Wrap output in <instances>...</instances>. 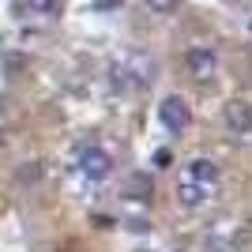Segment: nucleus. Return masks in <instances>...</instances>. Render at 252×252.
Wrapping results in <instances>:
<instances>
[{
	"instance_id": "8",
	"label": "nucleus",
	"mask_w": 252,
	"mask_h": 252,
	"mask_svg": "<svg viewBox=\"0 0 252 252\" xmlns=\"http://www.w3.org/2000/svg\"><path fill=\"white\" fill-rule=\"evenodd\" d=\"M27 8H31V11H38V15H57L61 0H27Z\"/></svg>"
},
{
	"instance_id": "1",
	"label": "nucleus",
	"mask_w": 252,
	"mask_h": 252,
	"mask_svg": "<svg viewBox=\"0 0 252 252\" xmlns=\"http://www.w3.org/2000/svg\"><path fill=\"white\" fill-rule=\"evenodd\" d=\"M151 79H155V61H151L147 53H128L125 61L113 68V87L121 94H136Z\"/></svg>"
},
{
	"instance_id": "7",
	"label": "nucleus",
	"mask_w": 252,
	"mask_h": 252,
	"mask_svg": "<svg viewBox=\"0 0 252 252\" xmlns=\"http://www.w3.org/2000/svg\"><path fill=\"white\" fill-rule=\"evenodd\" d=\"M207 196H211L207 189H196V185H189V181H185V185H177V200L185 203V207H200Z\"/></svg>"
},
{
	"instance_id": "4",
	"label": "nucleus",
	"mask_w": 252,
	"mask_h": 252,
	"mask_svg": "<svg viewBox=\"0 0 252 252\" xmlns=\"http://www.w3.org/2000/svg\"><path fill=\"white\" fill-rule=\"evenodd\" d=\"M185 64H189V72L196 79H211V75L219 72V53L211 49V45H192L185 53Z\"/></svg>"
},
{
	"instance_id": "9",
	"label": "nucleus",
	"mask_w": 252,
	"mask_h": 252,
	"mask_svg": "<svg viewBox=\"0 0 252 252\" xmlns=\"http://www.w3.org/2000/svg\"><path fill=\"white\" fill-rule=\"evenodd\" d=\"M177 4H181V0H147V8H151V11H158V15H169V11L177 8Z\"/></svg>"
},
{
	"instance_id": "2",
	"label": "nucleus",
	"mask_w": 252,
	"mask_h": 252,
	"mask_svg": "<svg viewBox=\"0 0 252 252\" xmlns=\"http://www.w3.org/2000/svg\"><path fill=\"white\" fill-rule=\"evenodd\" d=\"M158 121L166 125V132L181 136V132H189V125H192V109L181 94H166L162 105H158Z\"/></svg>"
},
{
	"instance_id": "5",
	"label": "nucleus",
	"mask_w": 252,
	"mask_h": 252,
	"mask_svg": "<svg viewBox=\"0 0 252 252\" xmlns=\"http://www.w3.org/2000/svg\"><path fill=\"white\" fill-rule=\"evenodd\" d=\"M189 185H196V189H207L215 192V185H219V162L215 158H192L189 162Z\"/></svg>"
},
{
	"instance_id": "3",
	"label": "nucleus",
	"mask_w": 252,
	"mask_h": 252,
	"mask_svg": "<svg viewBox=\"0 0 252 252\" xmlns=\"http://www.w3.org/2000/svg\"><path fill=\"white\" fill-rule=\"evenodd\" d=\"M79 173L87 181H109L113 177V155L105 147H83L79 151Z\"/></svg>"
},
{
	"instance_id": "6",
	"label": "nucleus",
	"mask_w": 252,
	"mask_h": 252,
	"mask_svg": "<svg viewBox=\"0 0 252 252\" xmlns=\"http://www.w3.org/2000/svg\"><path fill=\"white\" fill-rule=\"evenodd\" d=\"M226 125H230L233 132L249 136V132H252V105L249 102H230V105H226Z\"/></svg>"
}]
</instances>
